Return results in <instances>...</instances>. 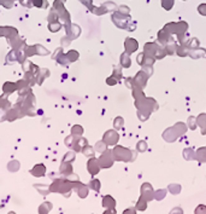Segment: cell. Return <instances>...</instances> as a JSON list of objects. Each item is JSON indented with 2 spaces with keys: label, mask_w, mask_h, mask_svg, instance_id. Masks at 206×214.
Segmentation results:
<instances>
[{
  "label": "cell",
  "mask_w": 206,
  "mask_h": 214,
  "mask_svg": "<svg viewBox=\"0 0 206 214\" xmlns=\"http://www.w3.org/2000/svg\"><path fill=\"white\" fill-rule=\"evenodd\" d=\"M75 182H69V180H63V179H59V180H56L54 183L51 185L49 190L51 191H59L62 194L66 195V193H69L71 190V188L74 186Z\"/></svg>",
  "instance_id": "1"
},
{
  "label": "cell",
  "mask_w": 206,
  "mask_h": 214,
  "mask_svg": "<svg viewBox=\"0 0 206 214\" xmlns=\"http://www.w3.org/2000/svg\"><path fill=\"white\" fill-rule=\"evenodd\" d=\"M112 153H113L115 160H118V161H131V160H134V157H131L133 153L129 149H126L123 146H116Z\"/></svg>",
  "instance_id": "2"
},
{
  "label": "cell",
  "mask_w": 206,
  "mask_h": 214,
  "mask_svg": "<svg viewBox=\"0 0 206 214\" xmlns=\"http://www.w3.org/2000/svg\"><path fill=\"white\" fill-rule=\"evenodd\" d=\"M112 154L113 153H111V151H108V150H105V151H104V154L101 155V157L99 159L100 167H103V168H108V167H111V166L113 164L115 157H113Z\"/></svg>",
  "instance_id": "3"
},
{
  "label": "cell",
  "mask_w": 206,
  "mask_h": 214,
  "mask_svg": "<svg viewBox=\"0 0 206 214\" xmlns=\"http://www.w3.org/2000/svg\"><path fill=\"white\" fill-rule=\"evenodd\" d=\"M148 75H149V74H146L145 70L139 71L136 76L133 79V80H134V83H135V87H140V88H142V87L146 85V82H147Z\"/></svg>",
  "instance_id": "4"
},
{
  "label": "cell",
  "mask_w": 206,
  "mask_h": 214,
  "mask_svg": "<svg viewBox=\"0 0 206 214\" xmlns=\"http://www.w3.org/2000/svg\"><path fill=\"white\" fill-rule=\"evenodd\" d=\"M141 193H142V197H145L147 201H151L154 198V191L152 189V186L149 184H144L141 188Z\"/></svg>",
  "instance_id": "5"
},
{
  "label": "cell",
  "mask_w": 206,
  "mask_h": 214,
  "mask_svg": "<svg viewBox=\"0 0 206 214\" xmlns=\"http://www.w3.org/2000/svg\"><path fill=\"white\" fill-rule=\"evenodd\" d=\"M104 142L106 143L108 145H113L116 144L118 140V134L115 131H108V132L104 134Z\"/></svg>",
  "instance_id": "6"
},
{
  "label": "cell",
  "mask_w": 206,
  "mask_h": 214,
  "mask_svg": "<svg viewBox=\"0 0 206 214\" xmlns=\"http://www.w3.org/2000/svg\"><path fill=\"white\" fill-rule=\"evenodd\" d=\"M87 168H88L89 173L94 175V174H97L99 172L100 163H99V161H97V159L92 157V159H90V160L88 161V163H87Z\"/></svg>",
  "instance_id": "7"
},
{
  "label": "cell",
  "mask_w": 206,
  "mask_h": 214,
  "mask_svg": "<svg viewBox=\"0 0 206 214\" xmlns=\"http://www.w3.org/2000/svg\"><path fill=\"white\" fill-rule=\"evenodd\" d=\"M74 186H76V190H77V194H79L80 197L85 198V197L88 195V188H87L86 185L79 183V182H75Z\"/></svg>",
  "instance_id": "8"
},
{
  "label": "cell",
  "mask_w": 206,
  "mask_h": 214,
  "mask_svg": "<svg viewBox=\"0 0 206 214\" xmlns=\"http://www.w3.org/2000/svg\"><path fill=\"white\" fill-rule=\"evenodd\" d=\"M45 171H46V168H45L43 164H36V166L30 171V173L33 174V175H35V177H42V175L45 174Z\"/></svg>",
  "instance_id": "9"
},
{
  "label": "cell",
  "mask_w": 206,
  "mask_h": 214,
  "mask_svg": "<svg viewBox=\"0 0 206 214\" xmlns=\"http://www.w3.org/2000/svg\"><path fill=\"white\" fill-rule=\"evenodd\" d=\"M126 47H127V53H131V52H134L137 49V42L134 39L129 38L126 41Z\"/></svg>",
  "instance_id": "10"
},
{
  "label": "cell",
  "mask_w": 206,
  "mask_h": 214,
  "mask_svg": "<svg viewBox=\"0 0 206 214\" xmlns=\"http://www.w3.org/2000/svg\"><path fill=\"white\" fill-rule=\"evenodd\" d=\"M196 122H198V125L201 127V133H203V134H206V114L199 115V117L196 119Z\"/></svg>",
  "instance_id": "11"
},
{
  "label": "cell",
  "mask_w": 206,
  "mask_h": 214,
  "mask_svg": "<svg viewBox=\"0 0 206 214\" xmlns=\"http://www.w3.org/2000/svg\"><path fill=\"white\" fill-rule=\"evenodd\" d=\"M103 203H104V207L110 208V209H113V208H115V206H116L115 200H113L111 196H105V197L103 198Z\"/></svg>",
  "instance_id": "12"
},
{
  "label": "cell",
  "mask_w": 206,
  "mask_h": 214,
  "mask_svg": "<svg viewBox=\"0 0 206 214\" xmlns=\"http://www.w3.org/2000/svg\"><path fill=\"white\" fill-rule=\"evenodd\" d=\"M86 145H88V142H87L85 138H80V139H77V142L74 143L72 146L75 148L76 151H80V150H82V148L86 146Z\"/></svg>",
  "instance_id": "13"
},
{
  "label": "cell",
  "mask_w": 206,
  "mask_h": 214,
  "mask_svg": "<svg viewBox=\"0 0 206 214\" xmlns=\"http://www.w3.org/2000/svg\"><path fill=\"white\" fill-rule=\"evenodd\" d=\"M60 172L64 174V175H68L69 177V175L71 174V172H72L71 164H70V163H68V164H66V163H63V166L60 167Z\"/></svg>",
  "instance_id": "14"
},
{
  "label": "cell",
  "mask_w": 206,
  "mask_h": 214,
  "mask_svg": "<svg viewBox=\"0 0 206 214\" xmlns=\"http://www.w3.org/2000/svg\"><path fill=\"white\" fill-rule=\"evenodd\" d=\"M17 85L16 83H12V82H6L5 85H4V92L5 93H12V92L15 91L16 88H18V87H16Z\"/></svg>",
  "instance_id": "15"
},
{
  "label": "cell",
  "mask_w": 206,
  "mask_h": 214,
  "mask_svg": "<svg viewBox=\"0 0 206 214\" xmlns=\"http://www.w3.org/2000/svg\"><path fill=\"white\" fill-rule=\"evenodd\" d=\"M121 64H122L124 68H129V67H130L131 62H130V59H129L128 55H126V53H123V55H122V57H121Z\"/></svg>",
  "instance_id": "16"
},
{
  "label": "cell",
  "mask_w": 206,
  "mask_h": 214,
  "mask_svg": "<svg viewBox=\"0 0 206 214\" xmlns=\"http://www.w3.org/2000/svg\"><path fill=\"white\" fill-rule=\"evenodd\" d=\"M146 198L145 197H142L141 196V198L139 200V202H137V204H136V208L139 209V211H145L146 209V207H147V204H146Z\"/></svg>",
  "instance_id": "17"
},
{
  "label": "cell",
  "mask_w": 206,
  "mask_h": 214,
  "mask_svg": "<svg viewBox=\"0 0 206 214\" xmlns=\"http://www.w3.org/2000/svg\"><path fill=\"white\" fill-rule=\"evenodd\" d=\"M51 208H52V204L49 203V202H45L39 208V212L40 213H47L48 211H51Z\"/></svg>",
  "instance_id": "18"
},
{
  "label": "cell",
  "mask_w": 206,
  "mask_h": 214,
  "mask_svg": "<svg viewBox=\"0 0 206 214\" xmlns=\"http://www.w3.org/2000/svg\"><path fill=\"white\" fill-rule=\"evenodd\" d=\"M198 159H199V161L201 162H204V161H206V148H204V149H200L199 151H198Z\"/></svg>",
  "instance_id": "19"
},
{
  "label": "cell",
  "mask_w": 206,
  "mask_h": 214,
  "mask_svg": "<svg viewBox=\"0 0 206 214\" xmlns=\"http://www.w3.org/2000/svg\"><path fill=\"white\" fill-rule=\"evenodd\" d=\"M82 151H83V154H85L86 156H93V155H94V150H93L89 145H86V146L82 149Z\"/></svg>",
  "instance_id": "20"
},
{
  "label": "cell",
  "mask_w": 206,
  "mask_h": 214,
  "mask_svg": "<svg viewBox=\"0 0 206 214\" xmlns=\"http://www.w3.org/2000/svg\"><path fill=\"white\" fill-rule=\"evenodd\" d=\"M76 133H77L79 136H81V134L83 133V130H82V127H81V126H74V127H72V130H71V134L75 137V134H76Z\"/></svg>",
  "instance_id": "21"
},
{
  "label": "cell",
  "mask_w": 206,
  "mask_h": 214,
  "mask_svg": "<svg viewBox=\"0 0 206 214\" xmlns=\"http://www.w3.org/2000/svg\"><path fill=\"white\" fill-rule=\"evenodd\" d=\"M90 186H92L93 190L99 191V190H100V182H99V180H92V182H90Z\"/></svg>",
  "instance_id": "22"
},
{
  "label": "cell",
  "mask_w": 206,
  "mask_h": 214,
  "mask_svg": "<svg viewBox=\"0 0 206 214\" xmlns=\"http://www.w3.org/2000/svg\"><path fill=\"white\" fill-rule=\"evenodd\" d=\"M97 145H98V146H97V150L101 153V151H105V150H106V145H108V144H106V143L103 140V142L98 143Z\"/></svg>",
  "instance_id": "23"
},
{
  "label": "cell",
  "mask_w": 206,
  "mask_h": 214,
  "mask_svg": "<svg viewBox=\"0 0 206 214\" xmlns=\"http://www.w3.org/2000/svg\"><path fill=\"white\" fill-rule=\"evenodd\" d=\"M174 4V0H163V6L167 9V10H170L171 6Z\"/></svg>",
  "instance_id": "24"
},
{
  "label": "cell",
  "mask_w": 206,
  "mask_h": 214,
  "mask_svg": "<svg viewBox=\"0 0 206 214\" xmlns=\"http://www.w3.org/2000/svg\"><path fill=\"white\" fill-rule=\"evenodd\" d=\"M146 149H147V144L145 142H140L137 144V150L139 151H145Z\"/></svg>",
  "instance_id": "25"
},
{
  "label": "cell",
  "mask_w": 206,
  "mask_h": 214,
  "mask_svg": "<svg viewBox=\"0 0 206 214\" xmlns=\"http://www.w3.org/2000/svg\"><path fill=\"white\" fill-rule=\"evenodd\" d=\"M164 196H165V190H159V191H157V193L154 194V197L158 198V200H162Z\"/></svg>",
  "instance_id": "26"
},
{
  "label": "cell",
  "mask_w": 206,
  "mask_h": 214,
  "mask_svg": "<svg viewBox=\"0 0 206 214\" xmlns=\"http://www.w3.org/2000/svg\"><path fill=\"white\" fill-rule=\"evenodd\" d=\"M122 125H123V119H122V117H117V119L115 120V127L121 128V127H122Z\"/></svg>",
  "instance_id": "27"
},
{
  "label": "cell",
  "mask_w": 206,
  "mask_h": 214,
  "mask_svg": "<svg viewBox=\"0 0 206 214\" xmlns=\"http://www.w3.org/2000/svg\"><path fill=\"white\" fill-rule=\"evenodd\" d=\"M169 189H170L174 194H178V191H180V186H178V185H176V188H175V185H170Z\"/></svg>",
  "instance_id": "28"
},
{
  "label": "cell",
  "mask_w": 206,
  "mask_h": 214,
  "mask_svg": "<svg viewBox=\"0 0 206 214\" xmlns=\"http://www.w3.org/2000/svg\"><path fill=\"white\" fill-rule=\"evenodd\" d=\"M106 82H108V85H116V83H117V80H116L115 76H111V78H108V80H106Z\"/></svg>",
  "instance_id": "29"
},
{
  "label": "cell",
  "mask_w": 206,
  "mask_h": 214,
  "mask_svg": "<svg viewBox=\"0 0 206 214\" xmlns=\"http://www.w3.org/2000/svg\"><path fill=\"white\" fill-rule=\"evenodd\" d=\"M75 159V155H74V153H68L66 154V156L64 157V161L63 162H65L66 160H74Z\"/></svg>",
  "instance_id": "30"
},
{
  "label": "cell",
  "mask_w": 206,
  "mask_h": 214,
  "mask_svg": "<svg viewBox=\"0 0 206 214\" xmlns=\"http://www.w3.org/2000/svg\"><path fill=\"white\" fill-rule=\"evenodd\" d=\"M115 76H116L117 79H121V78H122V74H121V69H119V68H116V69H115Z\"/></svg>",
  "instance_id": "31"
},
{
  "label": "cell",
  "mask_w": 206,
  "mask_h": 214,
  "mask_svg": "<svg viewBox=\"0 0 206 214\" xmlns=\"http://www.w3.org/2000/svg\"><path fill=\"white\" fill-rule=\"evenodd\" d=\"M199 211H203V212H205V213H206V207H203V206H199V207L196 208L195 213H198Z\"/></svg>",
  "instance_id": "32"
}]
</instances>
